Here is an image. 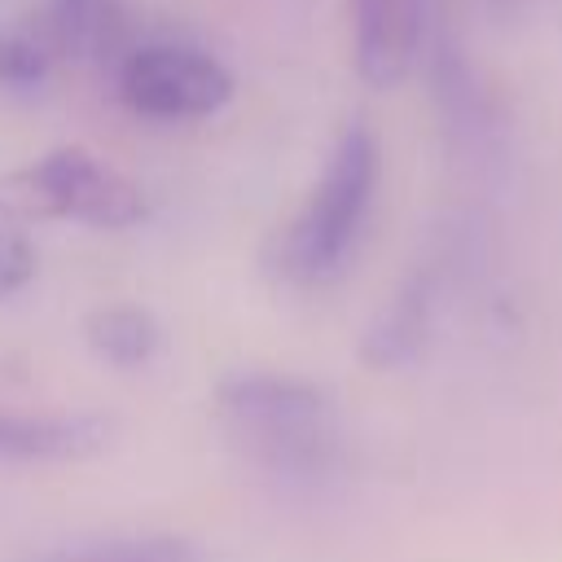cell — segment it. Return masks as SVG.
I'll list each match as a JSON object with an SVG mask.
<instances>
[{"label":"cell","mask_w":562,"mask_h":562,"mask_svg":"<svg viewBox=\"0 0 562 562\" xmlns=\"http://www.w3.org/2000/svg\"><path fill=\"white\" fill-rule=\"evenodd\" d=\"M215 413L228 439L272 474L316 479L338 457V413L307 378L237 373L220 386Z\"/></svg>","instance_id":"cell-1"},{"label":"cell","mask_w":562,"mask_h":562,"mask_svg":"<svg viewBox=\"0 0 562 562\" xmlns=\"http://www.w3.org/2000/svg\"><path fill=\"white\" fill-rule=\"evenodd\" d=\"M378 176H382V149H378L373 127L347 123L338 145L329 149V162H325L312 198L277 233L272 268L285 281H303V285L329 281L347 263V255L369 220Z\"/></svg>","instance_id":"cell-2"},{"label":"cell","mask_w":562,"mask_h":562,"mask_svg":"<svg viewBox=\"0 0 562 562\" xmlns=\"http://www.w3.org/2000/svg\"><path fill=\"white\" fill-rule=\"evenodd\" d=\"M145 215L140 189L79 145H61L31 167L0 176V224L75 220L88 228H127Z\"/></svg>","instance_id":"cell-3"},{"label":"cell","mask_w":562,"mask_h":562,"mask_svg":"<svg viewBox=\"0 0 562 562\" xmlns=\"http://www.w3.org/2000/svg\"><path fill=\"white\" fill-rule=\"evenodd\" d=\"M114 70L119 101L154 123L211 119L233 101L228 66L189 44H136Z\"/></svg>","instance_id":"cell-4"},{"label":"cell","mask_w":562,"mask_h":562,"mask_svg":"<svg viewBox=\"0 0 562 562\" xmlns=\"http://www.w3.org/2000/svg\"><path fill=\"white\" fill-rule=\"evenodd\" d=\"M356 75L369 88H395L426 44V0H351Z\"/></svg>","instance_id":"cell-5"},{"label":"cell","mask_w":562,"mask_h":562,"mask_svg":"<svg viewBox=\"0 0 562 562\" xmlns=\"http://www.w3.org/2000/svg\"><path fill=\"white\" fill-rule=\"evenodd\" d=\"M40 48L79 66H119L132 44V13L123 0H44Z\"/></svg>","instance_id":"cell-6"},{"label":"cell","mask_w":562,"mask_h":562,"mask_svg":"<svg viewBox=\"0 0 562 562\" xmlns=\"http://www.w3.org/2000/svg\"><path fill=\"white\" fill-rule=\"evenodd\" d=\"M110 439L114 422L101 413H0V461H83Z\"/></svg>","instance_id":"cell-7"},{"label":"cell","mask_w":562,"mask_h":562,"mask_svg":"<svg viewBox=\"0 0 562 562\" xmlns=\"http://www.w3.org/2000/svg\"><path fill=\"white\" fill-rule=\"evenodd\" d=\"M430 312H435V281L430 272H413L395 299L378 312V321L364 329L360 356L369 369H400L408 360H417V351L426 347L430 334Z\"/></svg>","instance_id":"cell-8"},{"label":"cell","mask_w":562,"mask_h":562,"mask_svg":"<svg viewBox=\"0 0 562 562\" xmlns=\"http://www.w3.org/2000/svg\"><path fill=\"white\" fill-rule=\"evenodd\" d=\"M83 338L88 347L114 364V369H140L154 360L158 342H162V329L158 321L136 307V303H114V307H97L88 321H83Z\"/></svg>","instance_id":"cell-9"},{"label":"cell","mask_w":562,"mask_h":562,"mask_svg":"<svg viewBox=\"0 0 562 562\" xmlns=\"http://www.w3.org/2000/svg\"><path fill=\"white\" fill-rule=\"evenodd\" d=\"M44 562H202V558L176 536H140V540H110L75 553H53Z\"/></svg>","instance_id":"cell-10"},{"label":"cell","mask_w":562,"mask_h":562,"mask_svg":"<svg viewBox=\"0 0 562 562\" xmlns=\"http://www.w3.org/2000/svg\"><path fill=\"white\" fill-rule=\"evenodd\" d=\"M48 75V53L40 48V40L18 35V31H0V83L4 88H31Z\"/></svg>","instance_id":"cell-11"},{"label":"cell","mask_w":562,"mask_h":562,"mask_svg":"<svg viewBox=\"0 0 562 562\" xmlns=\"http://www.w3.org/2000/svg\"><path fill=\"white\" fill-rule=\"evenodd\" d=\"M35 241L13 228V224H0V299L18 294L31 277H35Z\"/></svg>","instance_id":"cell-12"},{"label":"cell","mask_w":562,"mask_h":562,"mask_svg":"<svg viewBox=\"0 0 562 562\" xmlns=\"http://www.w3.org/2000/svg\"><path fill=\"white\" fill-rule=\"evenodd\" d=\"M483 4H487L496 18H509V13H518V4H522V0H483Z\"/></svg>","instance_id":"cell-13"}]
</instances>
